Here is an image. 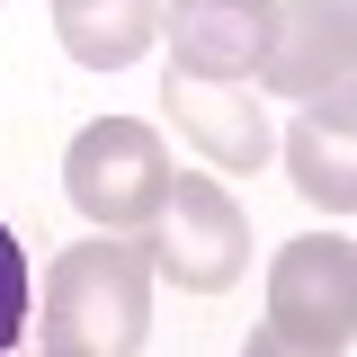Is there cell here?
<instances>
[{
  "mask_svg": "<svg viewBox=\"0 0 357 357\" xmlns=\"http://www.w3.org/2000/svg\"><path fill=\"white\" fill-rule=\"evenodd\" d=\"M152 241H72L45 268V357H134L152 331Z\"/></svg>",
  "mask_w": 357,
  "mask_h": 357,
  "instance_id": "obj_1",
  "label": "cell"
},
{
  "mask_svg": "<svg viewBox=\"0 0 357 357\" xmlns=\"http://www.w3.org/2000/svg\"><path fill=\"white\" fill-rule=\"evenodd\" d=\"M63 188H72V206H81L98 232H152L161 223V206H170V143L143 126V116H98V126H81V143L63 152Z\"/></svg>",
  "mask_w": 357,
  "mask_h": 357,
  "instance_id": "obj_2",
  "label": "cell"
},
{
  "mask_svg": "<svg viewBox=\"0 0 357 357\" xmlns=\"http://www.w3.org/2000/svg\"><path fill=\"white\" fill-rule=\"evenodd\" d=\"M268 331L295 349H349L357 340V241L340 232H304L268 268Z\"/></svg>",
  "mask_w": 357,
  "mask_h": 357,
  "instance_id": "obj_3",
  "label": "cell"
},
{
  "mask_svg": "<svg viewBox=\"0 0 357 357\" xmlns=\"http://www.w3.org/2000/svg\"><path fill=\"white\" fill-rule=\"evenodd\" d=\"M143 241H152V268H161L170 286H188V295H223V286H241V268H250V223L223 197V178H178L161 223H152Z\"/></svg>",
  "mask_w": 357,
  "mask_h": 357,
  "instance_id": "obj_4",
  "label": "cell"
},
{
  "mask_svg": "<svg viewBox=\"0 0 357 357\" xmlns=\"http://www.w3.org/2000/svg\"><path fill=\"white\" fill-rule=\"evenodd\" d=\"M357 72V0H277V36H268L259 89L321 107Z\"/></svg>",
  "mask_w": 357,
  "mask_h": 357,
  "instance_id": "obj_5",
  "label": "cell"
},
{
  "mask_svg": "<svg viewBox=\"0 0 357 357\" xmlns=\"http://www.w3.org/2000/svg\"><path fill=\"white\" fill-rule=\"evenodd\" d=\"M161 107L178 116V134L215 161V170H268L277 134L250 81H197V72H161Z\"/></svg>",
  "mask_w": 357,
  "mask_h": 357,
  "instance_id": "obj_6",
  "label": "cell"
},
{
  "mask_svg": "<svg viewBox=\"0 0 357 357\" xmlns=\"http://www.w3.org/2000/svg\"><path fill=\"white\" fill-rule=\"evenodd\" d=\"M277 36V0H170V72L250 81Z\"/></svg>",
  "mask_w": 357,
  "mask_h": 357,
  "instance_id": "obj_7",
  "label": "cell"
},
{
  "mask_svg": "<svg viewBox=\"0 0 357 357\" xmlns=\"http://www.w3.org/2000/svg\"><path fill=\"white\" fill-rule=\"evenodd\" d=\"M161 27H170L161 0H54V36H63V54L89 63V72H126V63H143Z\"/></svg>",
  "mask_w": 357,
  "mask_h": 357,
  "instance_id": "obj_8",
  "label": "cell"
},
{
  "mask_svg": "<svg viewBox=\"0 0 357 357\" xmlns=\"http://www.w3.org/2000/svg\"><path fill=\"white\" fill-rule=\"evenodd\" d=\"M286 170L321 215H357V126H321V116H295L277 134Z\"/></svg>",
  "mask_w": 357,
  "mask_h": 357,
  "instance_id": "obj_9",
  "label": "cell"
},
{
  "mask_svg": "<svg viewBox=\"0 0 357 357\" xmlns=\"http://www.w3.org/2000/svg\"><path fill=\"white\" fill-rule=\"evenodd\" d=\"M27 312H36V277H27V250H18V232L0 223V357L18 349Z\"/></svg>",
  "mask_w": 357,
  "mask_h": 357,
  "instance_id": "obj_10",
  "label": "cell"
},
{
  "mask_svg": "<svg viewBox=\"0 0 357 357\" xmlns=\"http://www.w3.org/2000/svg\"><path fill=\"white\" fill-rule=\"evenodd\" d=\"M241 357H331V349H295V340H277V331H250V340H241Z\"/></svg>",
  "mask_w": 357,
  "mask_h": 357,
  "instance_id": "obj_11",
  "label": "cell"
}]
</instances>
